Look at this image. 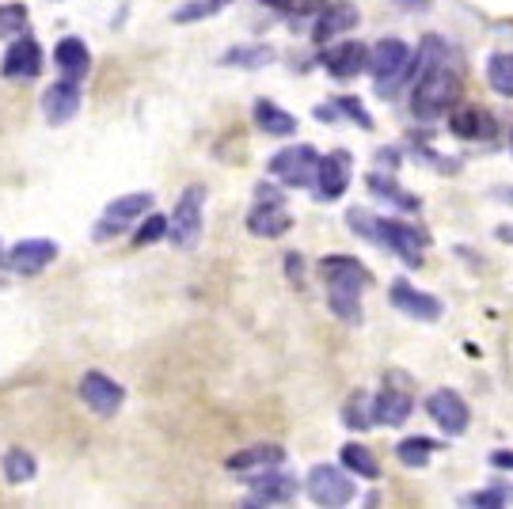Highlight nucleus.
I'll return each instance as SVG.
<instances>
[{"label": "nucleus", "mask_w": 513, "mask_h": 509, "mask_svg": "<svg viewBox=\"0 0 513 509\" xmlns=\"http://www.w3.org/2000/svg\"><path fill=\"white\" fill-rule=\"evenodd\" d=\"M335 107H339L342 114H350V118H354V122H358V126H361V130H369V126H373V118H369V111L361 107L358 99H339Z\"/></svg>", "instance_id": "37"}, {"label": "nucleus", "mask_w": 513, "mask_h": 509, "mask_svg": "<svg viewBox=\"0 0 513 509\" xmlns=\"http://www.w3.org/2000/svg\"><path fill=\"white\" fill-rule=\"evenodd\" d=\"M76 111H80V80L61 76L54 84H46V92H42V114H46L50 126L73 122Z\"/></svg>", "instance_id": "9"}, {"label": "nucleus", "mask_w": 513, "mask_h": 509, "mask_svg": "<svg viewBox=\"0 0 513 509\" xmlns=\"http://www.w3.org/2000/svg\"><path fill=\"white\" fill-rule=\"evenodd\" d=\"M426 411H430V418L441 426V434H449V437L464 434V430H468V418H472L468 403L456 396L453 388H441V392H434V396H430V403H426Z\"/></svg>", "instance_id": "12"}, {"label": "nucleus", "mask_w": 513, "mask_h": 509, "mask_svg": "<svg viewBox=\"0 0 513 509\" xmlns=\"http://www.w3.org/2000/svg\"><path fill=\"white\" fill-rule=\"evenodd\" d=\"M54 65L61 69V76H73V80L88 76V69H92V50H88V42H84V38H61L54 46Z\"/></svg>", "instance_id": "21"}, {"label": "nucleus", "mask_w": 513, "mask_h": 509, "mask_svg": "<svg viewBox=\"0 0 513 509\" xmlns=\"http://www.w3.org/2000/svg\"><path fill=\"white\" fill-rule=\"evenodd\" d=\"M297 494V479L282 472H263L251 479V498L247 506H270V502H293Z\"/></svg>", "instance_id": "18"}, {"label": "nucleus", "mask_w": 513, "mask_h": 509, "mask_svg": "<svg viewBox=\"0 0 513 509\" xmlns=\"http://www.w3.org/2000/svg\"><path fill=\"white\" fill-rule=\"evenodd\" d=\"M202 206H206V187H187L168 217V240L175 247H194L202 236Z\"/></svg>", "instance_id": "5"}, {"label": "nucleus", "mask_w": 513, "mask_h": 509, "mask_svg": "<svg viewBox=\"0 0 513 509\" xmlns=\"http://www.w3.org/2000/svg\"><path fill=\"white\" fill-rule=\"evenodd\" d=\"M350 171H354L350 152H327V156H320V171H316L312 194H316L320 202H335L342 190L350 187Z\"/></svg>", "instance_id": "11"}, {"label": "nucleus", "mask_w": 513, "mask_h": 509, "mask_svg": "<svg viewBox=\"0 0 513 509\" xmlns=\"http://www.w3.org/2000/svg\"><path fill=\"white\" fill-rule=\"evenodd\" d=\"M320 274L327 289H339V293H361L369 285V270L350 255H327L320 263Z\"/></svg>", "instance_id": "13"}, {"label": "nucleus", "mask_w": 513, "mask_h": 509, "mask_svg": "<svg viewBox=\"0 0 513 509\" xmlns=\"http://www.w3.org/2000/svg\"><path fill=\"white\" fill-rule=\"evenodd\" d=\"M293 225V217L285 213V198L278 187H270V183H259L255 187V209L247 213V232L251 236H263V240H278L285 236Z\"/></svg>", "instance_id": "4"}, {"label": "nucleus", "mask_w": 513, "mask_h": 509, "mask_svg": "<svg viewBox=\"0 0 513 509\" xmlns=\"http://www.w3.org/2000/svg\"><path fill=\"white\" fill-rule=\"evenodd\" d=\"M358 19H361L358 8H354L350 0H331V4H323L320 12H316L312 38H316V42H331V38L354 31V27H358Z\"/></svg>", "instance_id": "14"}, {"label": "nucleus", "mask_w": 513, "mask_h": 509, "mask_svg": "<svg viewBox=\"0 0 513 509\" xmlns=\"http://www.w3.org/2000/svg\"><path fill=\"white\" fill-rule=\"evenodd\" d=\"M228 0H187V4H179L175 12H171V19L175 23H198V19H209L217 16V12H225Z\"/></svg>", "instance_id": "29"}, {"label": "nucleus", "mask_w": 513, "mask_h": 509, "mask_svg": "<svg viewBox=\"0 0 513 509\" xmlns=\"http://www.w3.org/2000/svg\"><path fill=\"white\" fill-rule=\"evenodd\" d=\"M164 236H168V217H164V213H145V221L133 232V244L149 247V244H156V240H164Z\"/></svg>", "instance_id": "32"}, {"label": "nucleus", "mask_w": 513, "mask_h": 509, "mask_svg": "<svg viewBox=\"0 0 513 509\" xmlns=\"http://www.w3.org/2000/svg\"><path fill=\"white\" fill-rule=\"evenodd\" d=\"M323 69L335 76V80H350V76H358L361 69H369V50H365L361 42H339L335 50H327Z\"/></svg>", "instance_id": "19"}, {"label": "nucleus", "mask_w": 513, "mask_h": 509, "mask_svg": "<svg viewBox=\"0 0 513 509\" xmlns=\"http://www.w3.org/2000/svg\"><path fill=\"white\" fill-rule=\"evenodd\" d=\"M274 12H289V16H304V12H320V0H266Z\"/></svg>", "instance_id": "35"}, {"label": "nucleus", "mask_w": 513, "mask_h": 509, "mask_svg": "<svg viewBox=\"0 0 513 509\" xmlns=\"http://www.w3.org/2000/svg\"><path fill=\"white\" fill-rule=\"evenodd\" d=\"M251 114H255L259 130H263V133H274V137H289V133L297 130V118H293L289 111H282L278 103H270V99H255Z\"/></svg>", "instance_id": "23"}, {"label": "nucleus", "mask_w": 513, "mask_h": 509, "mask_svg": "<svg viewBox=\"0 0 513 509\" xmlns=\"http://www.w3.org/2000/svg\"><path fill=\"white\" fill-rule=\"evenodd\" d=\"M392 304H396L403 316H411V320H422V323L441 320V312H445L434 293H422V289H415L411 282H396V285H392Z\"/></svg>", "instance_id": "15"}, {"label": "nucleus", "mask_w": 513, "mask_h": 509, "mask_svg": "<svg viewBox=\"0 0 513 509\" xmlns=\"http://www.w3.org/2000/svg\"><path fill=\"white\" fill-rule=\"evenodd\" d=\"M494 236H498V240H513V228H510V225L494 228Z\"/></svg>", "instance_id": "40"}, {"label": "nucleus", "mask_w": 513, "mask_h": 509, "mask_svg": "<svg viewBox=\"0 0 513 509\" xmlns=\"http://www.w3.org/2000/svg\"><path fill=\"white\" fill-rule=\"evenodd\" d=\"M327 304L331 312L346 323H361V293H339V289H327Z\"/></svg>", "instance_id": "31"}, {"label": "nucleus", "mask_w": 513, "mask_h": 509, "mask_svg": "<svg viewBox=\"0 0 513 509\" xmlns=\"http://www.w3.org/2000/svg\"><path fill=\"white\" fill-rule=\"evenodd\" d=\"M0 73L8 76V80H31V76L42 73V50H38L35 38L19 35L16 42L8 46V54H4Z\"/></svg>", "instance_id": "16"}, {"label": "nucleus", "mask_w": 513, "mask_h": 509, "mask_svg": "<svg viewBox=\"0 0 513 509\" xmlns=\"http://www.w3.org/2000/svg\"><path fill=\"white\" fill-rule=\"evenodd\" d=\"M342 468L350 475H361V479H380V464L377 456L369 453L365 445H342Z\"/></svg>", "instance_id": "25"}, {"label": "nucleus", "mask_w": 513, "mask_h": 509, "mask_svg": "<svg viewBox=\"0 0 513 509\" xmlns=\"http://www.w3.org/2000/svg\"><path fill=\"white\" fill-rule=\"evenodd\" d=\"M342 422H346L350 430H369V426H373V415H365V396H354L342 407Z\"/></svg>", "instance_id": "33"}, {"label": "nucleus", "mask_w": 513, "mask_h": 509, "mask_svg": "<svg viewBox=\"0 0 513 509\" xmlns=\"http://www.w3.org/2000/svg\"><path fill=\"white\" fill-rule=\"evenodd\" d=\"M434 38L422 42L418 50V80L411 88V111L418 118H441L445 111H453L460 99V80L453 69H445L441 61H434Z\"/></svg>", "instance_id": "1"}, {"label": "nucleus", "mask_w": 513, "mask_h": 509, "mask_svg": "<svg viewBox=\"0 0 513 509\" xmlns=\"http://www.w3.org/2000/svg\"><path fill=\"white\" fill-rule=\"evenodd\" d=\"M316 171H320V152L312 145H289L270 156V175H278L285 187H316Z\"/></svg>", "instance_id": "6"}, {"label": "nucleus", "mask_w": 513, "mask_h": 509, "mask_svg": "<svg viewBox=\"0 0 513 509\" xmlns=\"http://www.w3.org/2000/svg\"><path fill=\"white\" fill-rule=\"evenodd\" d=\"M369 69L377 76L380 92L392 95L399 84H407L411 76H418V54H411V46L403 38H380L377 50L369 54Z\"/></svg>", "instance_id": "2"}, {"label": "nucleus", "mask_w": 513, "mask_h": 509, "mask_svg": "<svg viewBox=\"0 0 513 509\" xmlns=\"http://www.w3.org/2000/svg\"><path fill=\"white\" fill-rule=\"evenodd\" d=\"M369 240H377V244H384L388 251H396V255L407 266L422 263V247H426V236H422V232H415V228L407 225V221L377 217V221H373V232H369Z\"/></svg>", "instance_id": "7"}, {"label": "nucleus", "mask_w": 513, "mask_h": 509, "mask_svg": "<svg viewBox=\"0 0 513 509\" xmlns=\"http://www.w3.org/2000/svg\"><path fill=\"white\" fill-rule=\"evenodd\" d=\"M487 80L498 95L513 99V54H494L487 61Z\"/></svg>", "instance_id": "27"}, {"label": "nucleus", "mask_w": 513, "mask_h": 509, "mask_svg": "<svg viewBox=\"0 0 513 509\" xmlns=\"http://www.w3.org/2000/svg\"><path fill=\"white\" fill-rule=\"evenodd\" d=\"M80 399H84V407H92L95 415H114L122 403H126V388L111 380L107 373H84L80 380Z\"/></svg>", "instance_id": "10"}, {"label": "nucleus", "mask_w": 513, "mask_h": 509, "mask_svg": "<svg viewBox=\"0 0 513 509\" xmlns=\"http://www.w3.org/2000/svg\"><path fill=\"white\" fill-rule=\"evenodd\" d=\"M434 441L430 437H411V441H399L396 456L407 464V468H426L430 464V456H434Z\"/></svg>", "instance_id": "30"}, {"label": "nucleus", "mask_w": 513, "mask_h": 509, "mask_svg": "<svg viewBox=\"0 0 513 509\" xmlns=\"http://www.w3.org/2000/svg\"><path fill=\"white\" fill-rule=\"evenodd\" d=\"M0 472H4V479L8 483H31L38 472L35 456L23 453V449H8V453L0 456Z\"/></svg>", "instance_id": "26"}, {"label": "nucleus", "mask_w": 513, "mask_h": 509, "mask_svg": "<svg viewBox=\"0 0 513 509\" xmlns=\"http://www.w3.org/2000/svg\"><path fill=\"white\" fill-rule=\"evenodd\" d=\"M415 411V399L407 392H396V388H380L373 396V422L380 426H403Z\"/></svg>", "instance_id": "20"}, {"label": "nucleus", "mask_w": 513, "mask_h": 509, "mask_svg": "<svg viewBox=\"0 0 513 509\" xmlns=\"http://www.w3.org/2000/svg\"><path fill=\"white\" fill-rule=\"evenodd\" d=\"M285 460L282 445H251L244 453L228 456V472H251V468H278Z\"/></svg>", "instance_id": "22"}, {"label": "nucleus", "mask_w": 513, "mask_h": 509, "mask_svg": "<svg viewBox=\"0 0 513 509\" xmlns=\"http://www.w3.org/2000/svg\"><path fill=\"white\" fill-rule=\"evenodd\" d=\"M54 259H57L54 240H19V244L8 251V266H12L16 274H27V278H35L38 270H46Z\"/></svg>", "instance_id": "17"}, {"label": "nucleus", "mask_w": 513, "mask_h": 509, "mask_svg": "<svg viewBox=\"0 0 513 509\" xmlns=\"http://www.w3.org/2000/svg\"><path fill=\"white\" fill-rule=\"evenodd\" d=\"M27 23V8L23 4H0V35H16Z\"/></svg>", "instance_id": "34"}, {"label": "nucleus", "mask_w": 513, "mask_h": 509, "mask_svg": "<svg viewBox=\"0 0 513 509\" xmlns=\"http://www.w3.org/2000/svg\"><path fill=\"white\" fill-rule=\"evenodd\" d=\"M225 65H240V69H259V65H270L274 61V50L270 46H232L221 57Z\"/></svg>", "instance_id": "28"}, {"label": "nucleus", "mask_w": 513, "mask_h": 509, "mask_svg": "<svg viewBox=\"0 0 513 509\" xmlns=\"http://www.w3.org/2000/svg\"><path fill=\"white\" fill-rule=\"evenodd\" d=\"M149 209H152L149 190H137V194H122V198H114V202H107L103 217L92 225V240L95 244H107V240H114V236H122V232L137 225Z\"/></svg>", "instance_id": "3"}, {"label": "nucleus", "mask_w": 513, "mask_h": 509, "mask_svg": "<svg viewBox=\"0 0 513 509\" xmlns=\"http://www.w3.org/2000/svg\"><path fill=\"white\" fill-rule=\"evenodd\" d=\"M491 464L494 468H502V472H513V453H494Z\"/></svg>", "instance_id": "38"}, {"label": "nucleus", "mask_w": 513, "mask_h": 509, "mask_svg": "<svg viewBox=\"0 0 513 509\" xmlns=\"http://www.w3.org/2000/svg\"><path fill=\"white\" fill-rule=\"evenodd\" d=\"M449 126H453V133L464 137V141H483V137L494 133V118L487 111H479V107H464V111L453 114Z\"/></svg>", "instance_id": "24"}, {"label": "nucleus", "mask_w": 513, "mask_h": 509, "mask_svg": "<svg viewBox=\"0 0 513 509\" xmlns=\"http://www.w3.org/2000/svg\"><path fill=\"white\" fill-rule=\"evenodd\" d=\"M285 270L293 274V282H301V255H289V259H285Z\"/></svg>", "instance_id": "39"}, {"label": "nucleus", "mask_w": 513, "mask_h": 509, "mask_svg": "<svg viewBox=\"0 0 513 509\" xmlns=\"http://www.w3.org/2000/svg\"><path fill=\"white\" fill-rule=\"evenodd\" d=\"M308 494L316 506H346L354 502V479L331 464H316L308 472Z\"/></svg>", "instance_id": "8"}, {"label": "nucleus", "mask_w": 513, "mask_h": 509, "mask_svg": "<svg viewBox=\"0 0 513 509\" xmlns=\"http://www.w3.org/2000/svg\"><path fill=\"white\" fill-rule=\"evenodd\" d=\"M464 506H483V509H494V506H506V491L502 487H494V491H479V494H468V498H460Z\"/></svg>", "instance_id": "36"}]
</instances>
